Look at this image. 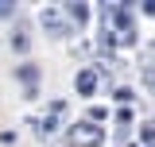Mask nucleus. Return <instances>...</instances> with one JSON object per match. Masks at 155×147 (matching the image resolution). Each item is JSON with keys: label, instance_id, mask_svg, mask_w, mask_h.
I'll return each mask as SVG.
<instances>
[{"label": "nucleus", "instance_id": "nucleus-2", "mask_svg": "<svg viewBox=\"0 0 155 147\" xmlns=\"http://www.w3.org/2000/svg\"><path fill=\"white\" fill-rule=\"evenodd\" d=\"M97 81H101V74H97V70H89V66H85V70H78V74H74L78 97H93V93H97Z\"/></svg>", "mask_w": 155, "mask_h": 147}, {"label": "nucleus", "instance_id": "nucleus-4", "mask_svg": "<svg viewBox=\"0 0 155 147\" xmlns=\"http://www.w3.org/2000/svg\"><path fill=\"white\" fill-rule=\"evenodd\" d=\"M31 128H35L39 136L47 139V136H54V132H58V116L51 112V116H43V120H31Z\"/></svg>", "mask_w": 155, "mask_h": 147}, {"label": "nucleus", "instance_id": "nucleus-6", "mask_svg": "<svg viewBox=\"0 0 155 147\" xmlns=\"http://www.w3.org/2000/svg\"><path fill=\"white\" fill-rule=\"evenodd\" d=\"M43 27H51L54 35H66V23H62L58 12H43Z\"/></svg>", "mask_w": 155, "mask_h": 147}, {"label": "nucleus", "instance_id": "nucleus-5", "mask_svg": "<svg viewBox=\"0 0 155 147\" xmlns=\"http://www.w3.org/2000/svg\"><path fill=\"white\" fill-rule=\"evenodd\" d=\"M66 19H70V23H85V19H89V8H85V4H66Z\"/></svg>", "mask_w": 155, "mask_h": 147}, {"label": "nucleus", "instance_id": "nucleus-9", "mask_svg": "<svg viewBox=\"0 0 155 147\" xmlns=\"http://www.w3.org/2000/svg\"><path fill=\"white\" fill-rule=\"evenodd\" d=\"M105 116H109V109H101V105H93V109H89V120H93V124H101Z\"/></svg>", "mask_w": 155, "mask_h": 147}, {"label": "nucleus", "instance_id": "nucleus-11", "mask_svg": "<svg viewBox=\"0 0 155 147\" xmlns=\"http://www.w3.org/2000/svg\"><path fill=\"white\" fill-rule=\"evenodd\" d=\"M16 8H12V0H0V16H12Z\"/></svg>", "mask_w": 155, "mask_h": 147}, {"label": "nucleus", "instance_id": "nucleus-3", "mask_svg": "<svg viewBox=\"0 0 155 147\" xmlns=\"http://www.w3.org/2000/svg\"><path fill=\"white\" fill-rule=\"evenodd\" d=\"M16 77L23 81L27 97H35V81H39V66H35V62H23V66H16Z\"/></svg>", "mask_w": 155, "mask_h": 147}, {"label": "nucleus", "instance_id": "nucleus-1", "mask_svg": "<svg viewBox=\"0 0 155 147\" xmlns=\"http://www.w3.org/2000/svg\"><path fill=\"white\" fill-rule=\"evenodd\" d=\"M105 143V128L93 120H78L70 124V147H101Z\"/></svg>", "mask_w": 155, "mask_h": 147}, {"label": "nucleus", "instance_id": "nucleus-8", "mask_svg": "<svg viewBox=\"0 0 155 147\" xmlns=\"http://www.w3.org/2000/svg\"><path fill=\"white\" fill-rule=\"evenodd\" d=\"M12 51H27V35H23V31L12 35Z\"/></svg>", "mask_w": 155, "mask_h": 147}, {"label": "nucleus", "instance_id": "nucleus-7", "mask_svg": "<svg viewBox=\"0 0 155 147\" xmlns=\"http://www.w3.org/2000/svg\"><path fill=\"white\" fill-rule=\"evenodd\" d=\"M140 139H143L147 147L155 143V120H147V124H140Z\"/></svg>", "mask_w": 155, "mask_h": 147}, {"label": "nucleus", "instance_id": "nucleus-12", "mask_svg": "<svg viewBox=\"0 0 155 147\" xmlns=\"http://www.w3.org/2000/svg\"><path fill=\"white\" fill-rule=\"evenodd\" d=\"M143 16H155V0H143Z\"/></svg>", "mask_w": 155, "mask_h": 147}, {"label": "nucleus", "instance_id": "nucleus-10", "mask_svg": "<svg viewBox=\"0 0 155 147\" xmlns=\"http://www.w3.org/2000/svg\"><path fill=\"white\" fill-rule=\"evenodd\" d=\"M116 101H120V105H128V101H136V93H132V89H116Z\"/></svg>", "mask_w": 155, "mask_h": 147}]
</instances>
